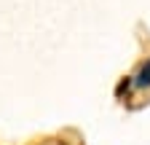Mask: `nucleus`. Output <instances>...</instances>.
<instances>
[{"label": "nucleus", "mask_w": 150, "mask_h": 145, "mask_svg": "<svg viewBox=\"0 0 150 145\" xmlns=\"http://www.w3.org/2000/svg\"><path fill=\"white\" fill-rule=\"evenodd\" d=\"M137 83H139V86H147V83H150V62H147V65H142V72H139Z\"/></svg>", "instance_id": "1"}]
</instances>
